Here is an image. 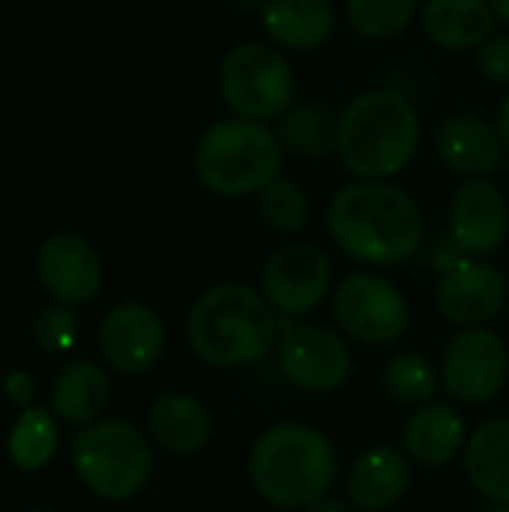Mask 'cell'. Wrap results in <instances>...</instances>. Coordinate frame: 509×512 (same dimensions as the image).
Here are the masks:
<instances>
[{
    "label": "cell",
    "mask_w": 509,
    "mask_h": 512,
    "mask_svg": "<svg viewBox=\"0 0 509 512\" xmlns=\"http://www.w3.org/2000/svg\"><path fill=\"white\" fill-rule=\"evenodd\" d=\"M150 438L177 456H189L207 447L213 435L210 411L189 393H162L147 414Z\"/></svg>",
    "instance_id": "ffe728a7"
},
{
    "label": "cell",
    "mask_w": 509,
    "mask_h": 512,
    "mask_svg": "<svg viewBox=\"0 0 509 512\" xmlns=\"http://www.w3.org/2000/svg\"><path fill=\"white\" fill-rule=\"evenodd\" d=\"M72 465L96 498L126 501L147 486L153 456L135 426L123 420H105L75 435Z\"/></svg>",
    "instance_id": "8992f818"
},
{
    "label": "cell",
    "mask_w": 509,
    "mask_h": 512,
    "mask_svg": "<svg viewBox=\"0 0 509 512\" xmlns=\"http://www.w3.org/2000/svg\"><path fill=\"white\" fill-rule=\"evenodd\" d=\"M327 231L348 258L369 267H399L420 255L426 222L405 189L390 180H357L333 195Z\"/></svg>",
    "instance_id": "6da1fadb"
},
{
    "label": "cell",
    "mask_w": 509,
    "mask_h": 512,
    "mask_svg": "<svg viewBox=\"0 0 509 512\" xmlns=\"http://www.w3.org/2000/svg\"><path fill=\"white\" fill-rule=\"evenodd\" d=\"M486 3L492 6V12H495V18H498V21L509 24V0H486Z\"/></svg>",
    "instance_id": "836d02e7"
},
{
    "label": "cell",
    "mask_w": 509,
    "mask_h": 512,
    "mask_svg": "<svg viewBox=\"0 0 509 512\" xmlns=\"http://www.w3.org/2000/svg\"><path fill=\"white\" fill-rule=\"evenodd\" d=\"M477 66L489 81L509 84V36H489L477 51Z\"/></svg>",
    "instance_id": "f546056e"
},
{
    "label": "cell",
    "mask_w": 509,
    "mask_h": 512,
    "mask_svg": "<svg viewBox=\"0 0 509 512\" xmlns=\"http://www.w3.org/2000/svg\"><path fill=\"white\" fill-rule=\"evenodd\" d=\"M498 18L486 0H426L423 6V30L444 51H468L480 48Z\"/></svg>",
    "instance_id": "7402d4cb"
},
{
    "label": "cell",
    "mask_w": 509,
    "mask_h": 512,
    "mask_svg": "<svg viewBox=\"0 0 509 512\" xmlns=\"http://www.w3.org/2000/svg\"><path fill=\"white\" fill-rule=\"evenodd\" d=\"M435 150L450 171L471 180L498 171L507 147L498 123H489L477 114H459L441 123L435 135Z\"/></svg>",
    "instance_id": "e0dca14e"
},
{
    "label": "cell",
    "mask_w": 509,
    "mask_h": 512,
    "mask_svg": "<svg viewBox=\"0 0 509 512\" xmlns=\"http://www.w3.org/2000/svg\"><path fill=\"white\" fill-rule=\"evenodd\" d=\"M285 147L279 135L258 120H219L195 147V174L204 189L222 198L258 195L279 180Z\"/></svg>",
    "instance_id": "5b68a950"
},
{
    "label": "cell",
    "mask_w": 509,
    "mask_h": 512,
    "mask_svg": "<svg viewBox=\"0 0 509 512\" xmlns=\"http://www.w3.org/2000/svg\"><path fill=\"white\" fill-rule=\"evenodd\" d=\"M402 447L411 462L423 468H444L468 447L465 417L444 402L420 405L402 429Z\"/></svg>",
    "instance_id": "ac0fdd59"
},
{
    "label": "cell",
    "mask_w": 509,
    "mask_h": 512,
    "mask_svg": "<svg viewBox=\"0 0 509 512\" xmlns=\"http://www.w3.org/2000/svg\"><path fill=\"white\" fill-rule=\"evenodd\" d=\"M471 486L495 507H509V417L486 420L462 453Z\"/></svg>",
    "instance_id": "44dd1931"
},
{
    "label": "cell",
    "mask_w": 509,
    "mask_h": 512,
    "mask_svg": "<svg viewBox=\"0 0 509 512\" xmlns=\"http://www.w3.org/2000/svg\"><path fill=\"white\" fill-rule=\"evenodd\" d=\"M498 132L504 138V147L509 150V96L501 102V111H498Z\"/></svg>",
    "instance_id": "d6a6232c"
},
{
    "label": "cell",
    "mask_w": 509,
    "mask_h": 512,
    "mask_svg": "<svg viewBox=\"0 0 509 512\" xmlns=\"http://www.w3.org/2000/svg\"><path fill=\"white\" fill-rule=\"evenodd\" d=\"M417 147L420 117L399 90H366L339 117V159L357 180L387 183L411 165Z\"/></svg>",
    "instance_id": "277c9868"
},
{
    "label": "cell",
    "mask_w": 509,
    "mask_h": 512,
    "mask_svg": "<svg viewBox=\"0 0 509 512\" xmlns=\"http://www.w3.org/2000/svg\"><path fill=\"white\" fill-rule=\"evenodd\" d=\"M339 117L330 105L321 102H306V105H291L279 117V141L285 150L306 156V159H321L339 150Z\"/></svg>",
    "instance_id": "cb8c5ba5"
},
{
    "label": "cell",
    "mask_w": 509,
    "mask_h": 512,
    "mask_svg": "<svg viewBox=\"0 0 509 512\" xmlns=\"http://www.w3.org/2000/svg\"><path fill=\"white\" fill-rule=\"evenodd\" d=\"M333 315L354 342L369 348L390 345L411 327L405 294L378 273H348L333 294Z\"/></svg>",
    "instance_id": "ba28073f"
},
{
    "label": "cell",
    "mask_w": 509,
    "mask_h": 512,
    "mask_svg": "<svg viewBox=\"0 0 509 512\" xmlns=\"http://www.w3.org/2000/svg\"><path fill=\"white\" fill-rule=\"evenodd\" d=\"M438 312L459 330L486 327L509 303L507 276L486 261H456L435 288Z\"/></svg>",
    "instance_id": "7c38bea8"
},
{
    "label": "cell",
    "mask_w": 509,
    "mask_h": 512,
    "mask_svg": "<svg viewBox=\"0 0 509 512\" xmlns=\"http://www.w3.org/2000/svg\"><path fill=\"white\" fill-rule=\"evenodd\" d=\"M351 27L366 39L399 36L417 12V0H345Z\"/></svg>",
    "instance_id": "4316f807"
},
{
    "label": "cell",
    "mask_w": 509,
    "mask_h": 512,
    "mask_svg": "<svg viewBox=\"0 0 509 512\" xmlns=\"http://www.w3.org/2000/svg\"><path fill=\"white\" fill-rule=\"evenodd\" d=\"M99 351L120 375H144L165 351V327L144 303H120L99 327Z\"/></svg>",
    "instance_id": "5bb4252c"
},
{
    "label": "cell",
    "mask_w": 509,
    "mask_h": 512,
    "mask_svg": "<svg viewBox=\"0 0 509 512\" xmlns=\"http://www.w3.org/2000/svg\"><path fill=\"white\" fill-rule=\"evenodd\" d=\"M30 512H45V510H30Z\"/></svg>",
    "instance_id": "8d00e7d4"
},
{
    "label": "cell",
    "mask_w": 509,
    "mask_h": 512,
    "mask_svg": "<svg viewBox=\"0 0 509 512\" xmlns=\"http://www.w3.org/2000/svg\"><path fill=\"white\" fill-rule=\"evenodd\" d=\"M339 477L333 441L306 423H276L249 450L255 492L279 510H306L327 498Z\"/></svg>",
    "instance_id": "3957f363"
},
{
    "label": "cell",
    "mask_w": 509,
    "mask_h": 512,
    "mask_svg": "<svg viewBox=\"0 0 509 512\" xmlns=\"http://www.w3.org/2000/svg\"><path fill=\"white\" fill-rule=\"evenodd\" d=\"M219 90L237 117L267 123L291 108L294 72L276 48L264 42H243L222 57Z\"/></svg>",
    "instance_id": "52a82bcc"
},
{
    "label": "cell",
    "mask_w": 509,
    "mask_h": 512,
    "mask_svg": "<svg viewBox=\"0 0 509 512\" xmlns=\"http://www.w3.org/2000/svg\"><path fill=\"white\" fill-rule=\"evenodd\" d=\"M411 480L414 471L408 453L381 444L357 456L348 471L345 492L357 512H384L408 495Z\"/></svg>",
    "instance_id": "2e32d148"
},
{
    "label": "cell",
    "mask_w": 509,
    "mask_h": 512,
    "mask_svg": "<svg viewBox=\"0 0 509 512\" xmlns=\"http://www.w3.org/2000/svg\"><path fill=\"white\" fill-rule=\"evenodd\" d=\"M258 210H261V219L282 234H297L309 222L306 192L294 180H285V177L273 180L267 189L258 192Z\"/></svg>",
    "instance_id": "83f0119b"
},
{
    "label": "cell",
    "mask_w": 509,
    "mask_h": 512,
    "mask_svg": "<svg viewBox=\"0 0 509 512\" xmlns=\"http://www.w3.org/2000/svg\"><path fill=\"white\" fill-rule=\"evenodd\" d=\"M57 453V423L42 408H27L9 432V459L24 471H39Z\"/></svg>",
    "instance_id": "484cf974"
},
{
    "label": "cell",
    "mask_w": 509,
    "mask_h": 512,
    "mask_svg": "<svg viewBox=\"0 0 509 512\" xmlns=\"http://www.w3.org/2000/svg\"><path fill=\"white\" fill-rule=\"evenodd\" d=\"M261 24L276 45L312 51L336 33V6L333 0H264Z\"/></svg>",
    "instance_id": "d6986e66"
},
{
    "label": "cell",
    "mask_w": 509,
    "mask_h": 512,
    "mask_svg": "<svg viewBox=\"0 0 509 512\" xmlns=\"http://www.w3.org/2000/svg\"><path fill=\"white\" fill-rule=\"evenodd\" d=\"M3 390H6V396H9V402L27 408L30 399H33V378H30L27 372H9V375L3 378Z\"/></svg>",
    "instance_id": "4dcf8cb0"
},
{
    "label": "cell",
    "mask_w": 509,
    "mask_h": 512,
    "mask_svg": "<svg viewBox=\"0 0 509 512\" xmlns=\"http://www.w3.org/2000/svg\"><path fill=\"white\" fill-rule=\"evenodd\" d=\"M333 291V261L315 243H288L276 249L261 270L264 300L288 318L318 309Z\"/></svg>",
    "instance_id": "8fae6325"
},
{
    "label": "cell",
    "mask_w": 509,
    "mask_h": 512,
    "mask_svg": "<svg viewBox=\"0 0 509 512\" xmlns=\"http://www.w3.org/2000/svg\"><path fill=\"white\" fill-rule=\"evenodd\" d=\"M189 348L213 369H243L279 348L282 321L261 291L222 282L207 288L186 318Z\"/></svg>",
    "instance_id": "7a4b0ae2"
},
{
    "label": "cell",
    "mask_w": 509,
    "mask_h": 512,
    "mask_svg": "<svg viewBox=\"0 0 509 512\" xmlns=\"http://www.w3.org/2000/svg\"><path fill=\"white\" fill-rule=\"evenodd\" d=\"M276 357L282 378L291 387L315 396L345 387L354 369L348 342L339 333L312 324H282Z\"/></svg>",
    "instance_id": "9c48e42d"
},
{
    "label": "cell",
    "mask_w": 509,
    "mask_h": 512,
    "mask_svg": "<svg viewBox=\"0 0 509 512\" xmlns=\"http://www.w3.org/2000/svg\"><path fill=\"white\" fill-rule=\"evenodd\" d=\"M306 512H357V510H354V504H351V501H342V498L327 495V498L315 501L312 507H306Z\"/></svg>",
    "instance_id": "1f68e13d"
},
{
    "label": "cell",
    "mask_w": 509,
    "mask_h": 512,
    "mask_svg": "<svg viewBox=\"0 0 509 512\" xmlns=\"http://www.w3.org/2000/svg\"><path fill=\"white\" fill-rule=\"evenodd\" d=\"M381 384L393 402L420 408L435 399V393L441 387V375L432 366V360H426L423 354L402 351L387 360V366L381 372Z\"/></svg>",
    "instance_id": "d4e9b609"
},
{
    "label": "cell",
    "mask_w": 509,
    "mask_h": 512,
    "mask_svg": "<svg viewBox=\"0 0 509 512\" xmlns=\"http://www.w3.org/2000/svg\"><path fill=\"white\" fill-rule=\"evenodd\" d=\"M507 186H509V168H507Z\"/></svg>",
    "instance_id": "d590c367"
},
{
    "label": "cell",
    "mask_w": 509,
    "mask_h": 512,
    "mask_svg": "<svg viewBox=\"0 0 509 512\" xmlns=\"http://www.w3.org/2000/svg\"><path fill=\"white\" fill-rule=\"evenodd\" d=\"M509 234L507 195L486 177L465 180L450 201V240L468 258H486Z\"/></svg>",
    "instance_id": "4fadbf2b"
},
{
    "label": "cell",
    "mask_w": 509,
    "mask_h": 512,
    "mask_svg": "<svg viewBox=\"0 0 509 512\" xmlns=\"http://www.w3.org/2000/svg\"><path fill=\"white\" fill-rule=\"evenodd\" d=\"M75 333H78V318H75V312L66 303L42 309L36 324H33V336H36V342L45 351H66V348H72Z\"/></svg>",
    "instance_id": "f1b7e54d"
},
{
    "label": "cell",
    "mask_w": 509,
    "mask_h": 512,
    "mask_svg": "<svg viewBox=\"0 0 509 512\" xmlns=\"http://www.w3.org/2000/svg\"><path fill=\"white\" fill-rule=\"evenodd\" d=\"M108 393H111L108 375L96 363L78 360V363H69L57 375L54 390H51V405L63 423L87 426L105 411Z\"/></svg>",
    "instance_id": "603a6c76"
},
{
    "label": "cell",
    "mask_w": 509,
    "mask_h": 512,
    "mask_svg": "<svg viewBox=\"0 0 509 512\" xmlns=\"http://www.w3.org/2000/svg\"><path fill=\"white\" fill-rule=\"evenodd\" d=\"M492 512H509V507H495V510Z\"/></svg>",
    "instance_id": "e575fe53"
},
{
    "label": "cell",
    "mask_w": 509,
    "mask_h": 512,
    "mask_svg": "<svg viewBox=\"0 0 509 512\" xmlns=\"http://www.w3.org/2000/svg\"><path fill=\"white\" fill-rule=\"evenodd\" d=\"M39 279L57 303H87L102 288V264L84 237L54 234L39 249Z\"/></svg>",
    "instance_id": "9a60e30c"
},
{
    "label": "cell",
    "mask_w": 509,
    "mask_h": 512,
    "mask_svg": "<svg viewBox=\"0 0 509 512\" xmlns=\"http://www.w3.org/2000/svg\"><path fill=\"white\" fill-rule=\"evenodd\" d=\"M509 381L507 342L489 327L459 330L441 360L444 390L465 405L492 402Z\"/></svg>",
    "instance_id": "30bf717a"
}]
</instances>
